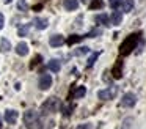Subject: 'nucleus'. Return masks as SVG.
Returning <instances> with one entry per match:
<instances>
[{
  "label": "nucleus",
  "mask_w": 146,
  "mask_h": 129,
  "mask_svg": "<svg viewBox=\"0 0 146 129\" xmlns=\"http://www.w3.org/2000/svg\"><path fill=\"white\" fill-rule=\"evenodd\" d=\"M24 123H25L27 129H41V118L36 110H27L24 113Z\"/></svg>",
  "instance_id": "obj_1"
},
{
  "label": "nucleus",
  "mask_w": 146,
  "mask_h": 129,
  "mask_svg": "<svg viewBox=\"0 0 146 129\" xmlns=\"http://www.w3.org/2000/svg\"><path fill=\"white\" fill-rule=\"evenodd\" d=\"M58 107H60V101H58V98L52 96V98H49V99L42 104L41 112L44 113V115H47V113H55L58 110Z\"/></svg>",
  "instance_id": "obj_2"
},
{
  "label": "nucleus",
  "mask_w": 146,
  "mask_h": 129,
  "mask_svg": "<svg viewBox=\"0 0 146 129\" xmlns=\"http://www.w3.org/2000/svg\"><path fill=\"white\" fill-rule=\"evenodd\" d=\"M135 46H137V36L135 35H130V36L123 43L119 52L123 53V55H129V53L132 52V49H135Z\"/></svg>",
  "instance_id": "obj_3"
},
{
  "label": "nucleus",
  "mask_w": 146,
  "mask_h": 129,
  "mask_svg": "<svg viewBox=\"0 0 146 129\" xmlns=\"http://www.w3.org/2000/svg\"><path fill=\"white\" fill-rule=\"evenodd\" d=\"M118 88L116 87H110V88H105V90H99L98 91V98L102 101H108V99H113L115 94H116Z\"/></svg>",
  "instance_id": "obj_4"
},
{
  "label": "nucleus",
  "mask_w": 146,
  "mask_h": 129,
  "mask_svg": "<svg viewBox=\"0 0 146 129\" xmlns=\"http://www.w3.org/2000/svg\"><path fill=\"white\" fill-rule=\"evenodd\" d=\"M137 104V96L133 93H124L121 98V106L123 107H133Z\"/></svg>",
  "instance_id": "obj_5"
},
{
  "label": "nucleus",
  "mask_w": 146,
  "mask_h": 129,
  "mask_svg": "<svg viewBox=\"0 0 146 129\" xmlns=\"http://www.w3.org/2000/svg\"><path fill=\"white\" fill-rule=\"evenodd\" d=\"M38 87H39V90H42V91L49 90V88L52 87V77H50V74H42L41 77H39V80H38Z\"/></svg>",
  "instance_id": "obj_6"
},
{
  "label": "nucleus",
  "mask_w": 146,
  "mask_h": 129,
  "mask_svg": "<svg viewBox=\"0 0 146 129\" xmlns=\"http://www.w3.org/2000/svg\"><path fill=\"white\" fill-rule=\"evenodd\" d=\"M17 118H19V113H17L16 110H13V109L5 110V121L7 123H10V124H16Z\"/></svg>",
  "instance_id": "obj_7"
},
{
  "label": "nucleus",
  "mask_w": 146,
  "mask_h": 129,
  "mask_svg": "<svg viewBox=\"0 0 146 129\" xmlns=\"http://www.w3.org/2000/svg\"><path fill=\"white\" fill-rule=\"evenodd\" d=\"M49 44H50L52 47L63 46V44H64V36H63V35H52L50 39H49Z\"/></svg>",
  "instance_id": "obj_8"
},
{
  "label": "nucleus",
  "mask_w": 146,
  "mask_h": 129,
  "mask_svg": "<svg viewBox=\"0 0 146 129\" xmlns=\"http://www.w3.org/2000/svg\"><path fill=\"white\" fill-rule=\"evenodd\" d=\"M35 27L38 28V30H46V28L49 27V21L44 17H35Z\"/></svg>",
  "instance_id": "obj_9"
},
{
  "label": "nucleus",
  "mask_w": 146,
  "mask_h": 129,
  "mask_svg": "<svg viewBox=\"0 0 146 129\" xmlns=\"http://www.w3.org/2000/svg\"><path fill=\"white\" fill-rule=\"evenodd\" d=\"M63 6L66 11H74L79 8V0H63Z\"/></svg>",
  "instance_id": "obj_10"
},
{
  "label": "nucleus",
  "mask_w": 146,
  "mask_h": 129,
  "mask_svg": "<svg viewBox=\"0 0 146 129\" xmlns=\"http://www.w3.org/2000/svg\"><path fill=\"white\" fill-rule=\"evenodd\" d=\"M16 53H17V55H21V57L29 55V44H27V43H19L16 46Z\"/></svg>",
  "instance_id": "obj_11"
},
{
  "label": "nucleus",
  "mask_w": 146,
  "mask_h": 129,
  "mask_svg": "<svg viewBox=\"0 0 146 129\" xmlns=\"http://www.w3.org/2000/svg\"><path fill=\"white\" fill-rule=\"evenodd\" d=\"M110 22H111V25H119L121 22H123V14H121V11H113L111 13Z\"/></svg>",
  "instance_id": "obj_12"
},
{
  "label": "nucleus",
  "mask_w": 146,
  "mask_h": 129,
  "mask_svg": "<svg viewBox=\"0 0 146 129\" xmlns=\"http://www.w3.org/2000/svg\"><path fill=\"white\" fill-rule=\"evenodd\" d=\"M11 50V43L7 39V38H2L0 39V52L2 53H7Z\"/></svg>",
  "instance_id": "obj_13"
},
{
  "label": "nucleus",
  "mask_w": 146,
  "mask_h": 129,
  "mask_svg": "<svg viewBox=\"0 0 146 129\" xmlns=\"http://www.w3.org/2000/svg\"><path fill=\"white\" fill-rule=\"evenodd\" d=\"M47 68L50 69L52 72H58L60 71V68H61V65H60V61H58V60H50V61L47 63Z\"/></svg>",
  "instance_id": "obj_14"
},
{
  "label": "nucleus",
  "mask_w": 146,
  "mask_h": 129,
  "mask_svg": "<svg viewBox=\"0 0 146 129\" xmlns=\"http://www.w3.org/2000/svg\"><path fill=\"white\" fill-rule=\"evenodd\" d=\"M121 6H123V11L130 13L133 9V0H124V2L121 3Z\"/></svg>",
  "instance_id": "obj_15"
},
{
  "label": "nucleus",
  "mask_w": 146,
  "mask_h": 129,
  "mask_svg": "<svg viewBox=\"0 0 146 129\" xmlns=\"http://www.w3.org/2000/svg\"><path fill=\"white\" fill-rule=\"evenodd\" d=\"M94 21L96 22H101V24H104V25H108V16L107 14H98L94 17Z\"/></svg>",
  "instance_id": "obj_16"
},
{
  "label": "nucleus",
  "mask_w": 146,
  "mask_h": 129,
  "mask_svg": "<svg viewBox=\"0 0 146 129\" xmlns=\"http://www.w3.org/2000/svg\"><path fill=\"white\" fill-rule=\"evenodd\" d=\"M86 93V88L85 87H79L76 90V93H74V98H77V99H80V98H83Z\"/></svg>",
  "instance_id": "obj_17"
},
{
  "label": "nucleus",
  "mask_w": 146,
  "mask_h": 129,
  "mask_svg": "<svg viewBox=\"0 0 146 129\" xmlns=\"http://www.w3.org/2000/svg\"><path fill=\"white\" fill-rule=\"evenodd\" d=\"M30 27H32V24H25V25H22V27L19 28V36H25L27 33H29V30H30Z\"/></svg>",
  "instance_id": "obj_18"
},
{
  "label": "nucleus",
  "mask_w": 146,
  "mask_h": 129,
  "mask_svg": "<svg viewBox=\"0 0 146 129\" xmlns=\"http://www.w3.org/2000/svg\"><path fill=\"white\" fill-rule=\"evenodd\" d=\"M121 68H123V63H116V66H115V69H113V77L115 79L121 77Z\"/></svg>",
  "instance_id": "obj_19"
},
{
  "label": "nucleus",
  "mask_w": 146,
  "mask_h": 129,
  "mask_svg": "<svg viewBox=\"0 0 146 129\" xmlns=\"http://www.w3.org/2000/svg\"><path fill=\"white\" fill-rule=\"evenodd\" d=\"M102 6H104V3H102V0H93V2L90 3V8H91V9L102 8Z\"/></svg>",
  "instance_id": "obj_20"
},
{
  "label": "nucleus",
  "mask_w": 146,
  "mask_h": 129,
  "mask_svg": "<svg viewBox=\"0 0 146 129\" xmlns=\"http://www.w3.org/2000/svg\"><path fill=\"white\" fill-rule=\"evenodd\" d=\"M98 55H99V53H93V55L88 58V63H86V65H88V68H91V66L94 65V61H96V58H98Z\"/></svg>",
  "instance_id": "obj_21"
},
{
  "label": "nucleus",
  "mask_w": 146,
  "mask_h": 129,
  "mask_svg": "<svg viewBox=\"0 0 146 129\" xmlns=\"http://www.w3.org/2000/svg\"><path fill=\"white\" fill-rule=\"evenodd\" d=\"M96 35H102V30H101V28H96V30H93L91 33L86 35V38H94Z\"/></svg>",
  "instance_id": "obj_22"
},
{
  "label": "nucleus",
  "mask_w": 146,
  "mask_h": 129,
  "mask_svg": "<svg viewBox=\"0 0 146 129\" xmlns=\"http://www.w3.org/2000/svg\"><path fill=\"white\" fill-rule=\"evenodd\" d=\"M17 8H19L21 11H25V9H27V3H25V0H19V3H17Z\"/></svg>",
  "instance_id": "obj_23"
},
{
  "label": "nucleus",
  "mask_w": 146,
  "mask_h": 129,
  "mask_svg": "<svg viewBox=\"0 0 146 129\" xmlns=\"http://www.w3.org/2000/svg\"><path fill=\"white\" fill-rule=\"evenodd\" d=\"M88 52H90V49H88V47H85V46L80 47V50H77V53H88Z\"/></svg>",
  "instance_id": "obj_24"
},
{
  "label": "nucleus",
  "mask_w": 146,
  "mask_h": 129,
  "mask_svg": "<svg viewBox=\"0 0 146 129\" xmlns=\"http://www.w3.org/2000/svg\"><path fill=\"white\" fill-rule=\"evenodd\" d=\"M3 25H5V17H3V14L0 13V30L3 28Z\"/></svg>",
  "instance_id": "obj_25"
},
{
  "label": "nucleus",
  "mask_w": 146,
  "mask_h": 129,
  "mask_svg": "<svg viewBox=\"0 0 146 129\" xmlns=\"http://www.w3.org/2000/svg\"><path fill=\"white\" fill-rule=\"evenodd\" d=\"M13 0H3V3H11Z\"/></svg>",
  "instance_id": "obj_26"
},
{
  "label": "nucleus",
  "mask_w": 146,
  "mask_h": 129,
  "mask_svg": "<svg viewBox=\"0 0 146 129\" xmlns=\"http://www.w3.org/2000/svg\"><path fill=\"white\" fill-rule=\"evenodd\" d=\"M82 2H88V0H82Z\"/></svg>",
  "instance_id": "obj_27"
}]
</instances>
